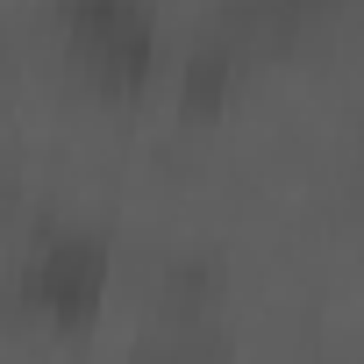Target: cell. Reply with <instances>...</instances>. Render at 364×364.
Wrapping results in <instances>:
<instances>
[{"label": "cell", "mask_w": 364, "mask_h": 364, "mask_svg": "<svg viewBox=\"0 0 364 364\" xmlns=\"http://www.w3.org/2000/svg\"><path fill=\"white\" fill-rule=\"evenodd\" d=\"M22 279H29V300H43L50 314H86L107 286V257H100L93 236H58L29 257Z\"/></svg>", "instance_id": "1"}]
</instances>
